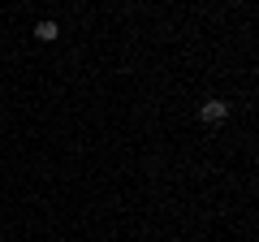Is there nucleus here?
<instances>
[{"label": "nucleus", "instance_id": "obj_1", "mask_svg": "<svg viewBox=\"0 0 259 242\" xmlns=\"http://www.w3.org/2000/svg\"><path fill=\"white\" fill-rule=\"evenodd\" d=\"M225 117H229V104H225V100H207V104H199V121H207V126H221Z\"/></svg>", "mask_w": 259, "mask_h": 242}, {"label": "nucleus", "instance_id": "obj_2", "mask_svg": "<svg viewBox=\"0 0 259 242\" xmlns=\"http://www.w3.org/2000/svg\"><path fill=\"white\" fill-rule=\"evenodd\" d=\"M35 39H44V44H52V39H61V26H56L52 18H44V22L35 26Z\"/></svg>", "mask_w": 259, "mask_h": 242}]
</instances>
